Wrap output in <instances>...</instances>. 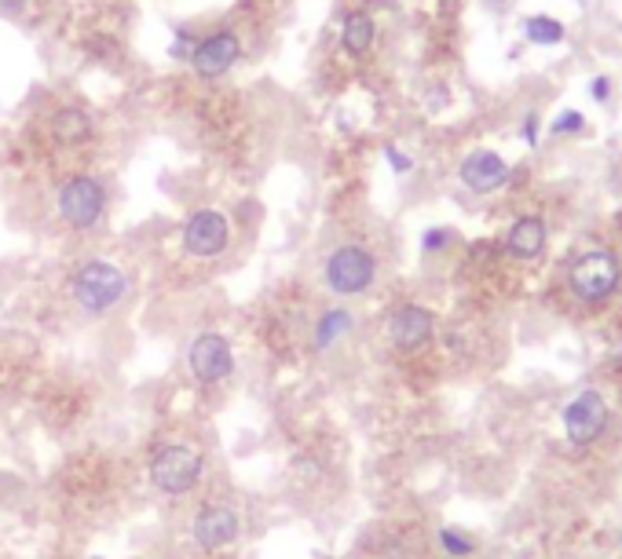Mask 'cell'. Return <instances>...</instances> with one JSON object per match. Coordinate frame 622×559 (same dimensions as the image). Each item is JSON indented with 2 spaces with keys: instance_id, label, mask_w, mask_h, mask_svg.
I'll return each instance as SVG.
<instances>
[{
  "instance_id": "13",
  "label": "cell",
  "mask_w": 622,
  "mask_h": 559,
  "mask_svg": "<svg viewBox=\"0 0 622 559\" xmlns=\"http://www.w3.org/2000/svg\"><path fill=\"white\" fill-rule=\"evenodd\" d=\"M505 249L516 260H535V256H542V249H546V223L538 220V216L516 220L509 227V234H505Z\"/></svg>"
},
{
  "instance_id": "17",
  "label": "cell",
  "mask_w": 622,
  "mask_h": 559,
  "mask_svg": "<svg viewBox=\"0 0 622 559\" xmlns=\"http://www.w3.org/2000/svg\"><path fill=\"white\" fill-rule=\"evenodd\" d=\"M524 33H527V41L531 44H546V48H553V44L564 41V26H560L557 19H549V15H535V19H527Z\"/></svg>"
},
{
  "instance_id": "19",
  "label": "cell",
  "mask_w": 622,
  "mask_h": 559,
  "mask_svg": "<svg viewBox=\"0 0 622 559\" xmlns=\"http://www.w3.org/2000/svg\"><path fill=\"white\" fill-rule=\"evenodd\" d=\"M194 48H198V37H194L191 30H176V41L169 44V59H176V63H191Z\"/></svg>"
},
{
  "instance_id": "24",
  "label": "cell",
  "mask_w": 622,
  "mask_h": 559,
  "mask_svg": "<svg viewBox=\"0 0 622 559\" xmlns=\"http://www.w3.org/2000/svg\"><path fill=\"white\" fill-rule=\"evenodd\" d=\"M524 139H527V143H538V121H535V117H527V125H524Z\"/></svg>"
},
{
  "instance_id": "14",
  "label": "cell",
  "mask_w": 622,
  "mask_h": 559,
  "mask_svg": "<svg viewBox=\"0 0 622 559\" xmlns=\"http://www.w3.org/2000/svg\"><path fill=\"white\" fill-rule=\"evenodd\" d=\"M52 136L55 143H66V147H77L92 136V117L81 110V106H59L52 114Z\"/></svg>"
},
{
  "instance_id": "10",
  "label": "cell",
  "mask_w": 622,
  "mask_h": 559,
  "mask_svg": "<svg viewBox=\"0 0 622 559\" xmlns=\"http://www.w3.org/2000/svg\"><path fill=\"white\" fill-rule=\"evenodd\" d=\"M432 329H436V318H432V311H425V307H418V304L396 307L392 318H388V337L403 351L425 348L432 340Z\"/></svg>"
},
{
  "instance_id": "22",
  "label": "cell",
  "mask_w": 622,
  "mask_h": 559,
  "mask_svg": "<svg viewBox=\"0 0 622 559\" xmlns=\"http://www.w3.org/2000/svg\"><path fill=\"white\" fill-rule=\"evenodd\" d=\"M385 161H388V165H392V172H399V176L414 169V161H410L399 147H385Z\"/></svg>"
},
{
  "instance_id": "2",
  "label": "cell",
  "mask_w": 622,
  "mask_h": 559,
  "mask_svg": "<svg viewBox=\"0 0 622 559\" xmlns=\"http://www.w3.org/2000/svg\"><path fill=\"white\" fill-rule=\"evenodd\" d=\"M619 278H622L619 260L612 253L597 249V253H586L571 264L568 282H571V293L579 296L582 304H604L619 289Z\"/></svg>"
},
{
  "instance_id": "25",
  "label": "cell",
  "mask_w": 622,
  "mask_h": 559,
  "mask_svg": "<svg viewBox=\"0 0 622 559\" xmlns=\"http://www.w3.org/2000/svg\"><path fill=\"white\" fill-rule=\"evenodd\" d=\"M0 8L8 11V15H19V11L26 8V0H0Z\"/></svg>"
},
{
  "instance_id": "5",
  "label": "cell",
  "mask_w": 622,
  "mask_h": 559,
  "mask_svg": "<svg viewBox=\"0 0 622 559\" xmlns=\"http://www.w3.org/2000/svg\"><path fill=\"white\" fill-rule=\"evenodd\" d=\"M202 479V457L191 446H161L151 461V483L161 494H187Z\"/></svg>"
},
{
  "instance_id": "6",
  "label": "cell",
  "mask_w": 622,
  "mask_h": 559,
  "mask_svg": "<svg viewBox=\"0 0 622 559\" xmlns=\"http://www.w3.org/2000/svg\"><path fill=\"white\" fill-rule=\"evenodd\" d=\"M608 428V402L601 391H579L575 399L564 406V432L575 446L597 443Z\"/></svg>"
},
{
  "instance_id": "1",
  "label": "cell",
  "mask_w": 622,
  "mask_h": 559,
  "mask_svg": "<svg viewBox=\"0 0 622 559\" xmlns=\"http://www.w3.org/2000/svg\"><path fill=\"white\" fill-rule=\"evenodd\" d=\"M129 282H125V271L107 260H88L74 271L70 278V293H74L77 307L88 311V315H103L110 307L118 304L121 296H125Z\"/></svg>"
},
{
  "instance_id": "18",
  "label": "cell",
  "mask_w": 622,
  "mask_h": 559,
  "mask_svg": "<svg viewBox=\"0 0 622 559\" xmlns=\"http://www.w3.org/2000/svg\"><path fill=\"white\" fill-rule=\"evenodd\" d=\"M440 545H443V552L454 556V559H465L472 552V541L465 538V534H458V530H451V527L440 530Z\"/></svg>"
},
{
  "instance_id": "8",
  "label": "cell",
  "mask_w": 622,
  "mask_h": 559,
  "mask_svg": "<svg viewBox=\"0 0 622 559\" xmlns=\"http://www.w3.org/2000/svg\"><path fill=\"white\" fill-rule=\"evenodd\" d=\"M187 366H191L198 384H220L224 377H231L235 355H231L227 337H220V333H202V337L191 344V351H187Z\"/></svg>"
},
{
  "instance_id": "7",
  "label": "cell",
  "mask_w": 622,
  "mask_h": 559,
  "mask_svg": "<svg viewBox=\"0 0 622 559\" xmlns=\"http://www.w3.org/2000/svg\"><path fill=\"white\" fill-rule=\"evenodd\" d=\"M231 242V227H227V216L216 209H198L191 212V220L183 223V249L198 260H209V256H220Z\"/></svg>"
},
{
  "instance_id": "23",
  "label": "cell",
  "mask_w": 622,
  "mask_h": 559,
  "mask_svg": "<svg viewBox=\"0 0 622 559\" xmlns=\"http://www.w3.org/2000/svg\"><path fill=\"white\" fill-rule=\"evenodd\" d=\"M590 92H593V99H597V103H604V99H608V92H612V81H608V77H597V81L590 85Z\"/></svg>"
},
{
  "instance_id": "11",
  "label": "cell",
  "mask_w": 622,
  "mask_h": 559,
  "mask_svg": "<svg viewBox=\"0 0 622 559\" xmlns=\"http://www.w3.org/2000/svg\"><path fill=\"white\" fill-rule=\"evenodd\" d=\"M191 534H194V541H198V549H205V552L224 549V545H231V541L238 538V516L224 505H209L194 516Z\"/></svg>"
},
{
  "instance_id": "20",
  "label": "cell",
  "mask_w": 622,
  "mask_h": 559,
  "mask_svg": "<svg viewBox=\"0 0 622 559\" xmlns=\"http://www.w3.org/2000/svg\"><path fill=\"white\" fill-rule=\"evenodd\" d=\"M582 125H586V117H582L579 110H564V114L553 121V132H557V136H568V132H582Z\"/></svg>"
},
{
  "instance_id": "15",
  "label": "cell",
  "mask_w": 622,
  "mask_h": 559,
  "mask_svg": "<svg viewBox=\"0 0 622 559\" xmlns=\"http://www.w3.org/2000/svg\"><path fill=\"white\" fill-rule=\"evenodd\" d=\"M374 37H377V26L366 11H352V15H344L341 44H344V52L348 55H366L370 48H374Z\"/></svg>"
},
{
  "instance_id": "12",
  "label": "cell",
  "mask_w": 622,
  "mask_h": 559,
  "mask_svg": "<svg viewBox=\"0 0 622 559\" xmlns=\"http://www.w3.org/2000/svg\"><path fill=\"white\" fill-rule=\"evenodd\" d=\"M505 180H509V165L494 150H472L462 161V183L476 194H491V190L505 187Z\"/></svg>"
},
{
  "instance_id": "4",
  "label": "cell",
  "mask_w": 622,
  "mask_h": 559,
  "mask_svg": "<svg viewBox=\"0 0 622 559\" xmlns=\"http://www.w3.org/2000/svg\"><path fill=\"white\" fill-rule=\"evenodd\" d=\"M103 209H107V190H103L99 180H92V176H70L59 187V216L70 227H77V231L96 227Z\"/></svg>"
},
{
  "instance_id": "9",
  "label": "cell",
  "mask_w": 622,
  "mask_h": 559,
  "mask_svg": "<svg viewBox=\"0 0 622 559\" xmlns=\"http://www.w3.org/2000/svg\"><path fill=\"white\" fill-rule=\"evenodd\" d=\"M242 59V37L235 30H216L209 37H198V48L191 55V66L198 77H224Z\"/></svg>"
},
{
  "instance_id": "3",
  "label": "cell",
  "mask_w": 622,
  "mask_h": 559,
  "mask_svg": "<svg viewBox=\"0 0 622 559\" xmlns=\"http://www.w3.org/2000/svg\"><path fill=\"white\" fill-rule=\"evenodd\" d=\"M374 275H377V260L374 253H366L363 245H341L326 260V285L341 296L366 293L374 285Z\"/></svg>"
},
{
  "instance_id": "26",
  "label": "cell",
  "mask_w": 622,
  "mask_h": 559,
  "mask_svg": "<svg viewBox=\"0 0 622 559\" xmlns=\"http://www.w3.org/2000/svg\"><path fill=\"white\" fill-rule=\"evenodd\" d=\"M96 559H99V556H96Z\"/></svg>"
},
{
  "instance_id": "21",
  "label": "cell",
  "mask_w": 622,
  "mask_h": 559,
  "mask_svg": "<svg viewBox=\"0 0 622 559\" xmlns=\"http://www.w3.org/2000/svg\"><path fill=\"white\" fill-rule=\"evenodd\" d=\"M447 242H451V231L432 227V231H425V238H421V249H425V253H436V249H443Z\"/></svg>"
},
{
  "instance_id": "16",
  "label": "cell",
  "mask_w": 622,
  "mask_h": 559,
  "mask_svg": "<svg viewBox=\"0 0 622 559\" xmlns=\"http://www.w3.org/2000/svg\"><path fill=\"white\" fill-rule=\"evenodd\" d=\"M348 329H352V315H348V311H341V307L326 311V315L319 318V326H315V348L322 351V348H330V344H337Z\"/></svg>"
}]
</instances>
